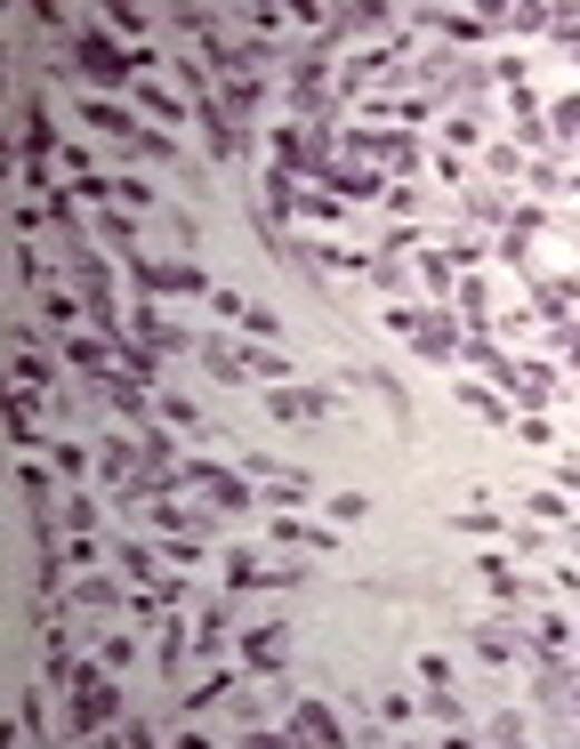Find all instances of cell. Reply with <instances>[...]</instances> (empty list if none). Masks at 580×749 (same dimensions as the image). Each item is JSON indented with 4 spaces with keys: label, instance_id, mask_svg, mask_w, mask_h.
I'll return each instance as SVG.
<instances>
[{
    "label": "cell",
    "instance_id": "1",
    "mask_svg": "<svg viewBox=\"0 0 580 749\" xmlns=\"http://www.w3.org/2000/svg\"><path fill=\"white\" fill-rule=\"evenodd\" d=\"M121 686H114V669L106 661H81V677H73V686H65V733H114L121 726Z\"/></svg>",
    "mask_w": 580,
    "mask_h": 749
},
{
    "label": "cell",
    "instance_id": "2",
    "mask_svg": "<svg viewBox=\"0 0 580 749\" xmlns=\"http://www.w3.org/2000/svg\"><path fill=\"white\" fill-rule=\"evenodd\" d=\"M73 73L97 81V89H138V81H146V57H138V49H121L114 32H97V24H89V32H73Z\"/></svg>",
    "mask_w": 580,
    "mask_h": 749
},
{
    "label": "cell",
    "instance_id": "3",
    "mask_svg": "<svg viewBox=\"0 0 580 749\" xmlns=\"http://www.w3.org/2000/svg\"><path fill=\"white\" fill-rule=\"evenodd\" d=\"M338 154H347V161H371V169H395V178H412V169H420L412 129H347V138H338Z\"/></svg>",
    "mask_w": 580,
    "mask_h": 749
},
{
    "label": "cell",
    "instance_id": "4",
    "mask_svg": "<svg viewBox=\"0 0 580 749\" xmlns=\"http://www.w3.org/2000/svg\"><path fill=\"white\" fill-rule=\"evenodd\" d=\"M129 275H138L154 298H210V290H218V283L201 275L194 258H154V250H138V258H129Z\"/></svg>",
    "mask_w": 580,
    "mask_h": 749
},
{
    "label": "cell",
    "instance_id": "5",
    "mask_svg": "<svg viewBox=\"0 0 580 749\" xmlns=\"http://www.w3.org/2000/svg\"><path fill=\"white\" fill-rule=\"evenodd\" d=\"M234 661H243V677H283V661H291V629H283V621L234 629Z\"/></svg>",
    "mask_w": 580,
    "mask_h": 749
},
{
    "label": "cell",
    "instance_id": "6",
    "mask_svg": "<svg viewBox=\"0 0 580 749\" xmlns=\"http://www.w3.org/2000/svg\"><path fill=\"white\" fill-rule=\"evenodd\" d=\"M194 363L210 371V380H226V387H250L258 380V347H234V338H210V331L194 338Z\"/></svg>",
    "mask_w": 580,
    "mask_h": 749
},
{
    "label": "cell",
    "instance_id": "7",
    "mask_svg": "<svg viewBox=\"0 0 580 749\" xmlns=\"http://www.w3.org/2000/svg\"><path fill=\"white\" fill-rule=\"evenodd\" d=\"M258 403H266V420H283V427H323V420H331V395H323V387H291V380L266 387Z\"/></svg>",
    "mask_w": 580,
    "mask_h": 749
},
{
    "label": "cell",
    "instance_id": "8",
    "mask_svg": "<svg viewBox=\"0 0 580 749\" xmlns=\"http://www.w3.org/2000/svg\"><path fill=\"white\" fill-rule=\"evenodd\" d=\"M412 347H420L427 363H460V355H468V338H460V323H452V306H420Z\"/></svg>",
    "mask_w": 580,
    "mask_h": 749
},
{
    "label": "cell",
    "instance_id": "9",
    "mask_svg": "<svg viewBox=\"0 0 580 749\" xmlns=\"http://www.w3.org/2000/svg\"><path fill=\"white\" fill-rule=\"evenodd\" d=\"M81 121L97 129V138H114V146H129V154L146 146V121L129 114V106H114V97H81Z\"/></svg>",
    "mask_w": 580,
    "mask_h": 749
},
{
    "label": "cell",
    "instance_id": "10",
    "mask_svg": "<svg viewBox=\"0 0 580 749\" xmlns=\"http://www.w3.org/2000/svg\"><path fill=\"white\" fill-rule=\"evenodd\" d=\"M129 338L154 355H194V338L201 331H178V323H161V306H129Z\"/></svg>",
    "mask_w": 580,
    "mask_h": 749
},
{
    "label": "cell",
    "instance_id": "11",
    "mask_svg": "<svg viewBox=\"0 0 580 749\" xmlns=\"http://www.w3.org/2000/svg\"><path fill=\"white\" fill-rule=\"evenodd\" d=\"M338 201H380L387 194V169H371V161H347V154H338V169H331V178H323Z\"/></svg>",
    "mask_w": 580,
    "mask_h": 749
},
{
    "label": "cell",
    "instance_id": "12",
    "mask_svg": "<svg viewBox=\"0 0 580 749\" xmlns=\"http://www.w3.org/2000/svg\"><path fill=\"white\" fill-rule=\"evenodd\" d=\"M266 532H275L283 549H298V556H331V549H338V540H331V524H298L291 507H283V516H266Z\"/></svg>",
    "mask_w": 580,
    "mask_h": 749
},
{
    "label": "cell",
    "instance_id": "13",
    "mask_svg": "<svg viewBox=\"0 0 580 749\" xmlns=\"http://www.w3.org/2000/svg\"><path fill=\"white\" fill-rule=\"evenodd\" d=\"M475 653H484V661H517V653H532V629H517V621H475Z\"/></svg>",
    "mask_w": 580,
    "mask_h": 749
},
{
    "label": "cell",
    "instance_id": "14",
    "mask_svg": "<svg viewBox=\"0 0 580 749\" xmlns=\"http://www.w3.org/2000/svg\"><path fill=\"white\" fill-rule=\"evenodd\" d=\"M452 395L468 403L475 420H492V427H517V403H508L500 387H484V380H452Z\"/></svg>",
    "mask_w": 580,
    "mask_h": 749
},
{
    "label": "cell",
    "instance_id": "15",
    "mask_svg": "<svg viewBox=\"0 0 580 749\" xmlns=\"http://www.w3.org/2000/svg\"><path fill=\"white\" fill-rule=\"evenodd\" d=\"M114 564H121V581H129V589H154V581H161V549H154V540H121Z\"/></svg>",
    "mask_w": 580,
    "mask_h": 749
},
{
    "label": "cell",
    "instance_id": "16",
    "mask_svg": "<svg viewBox=\"0 0 580 749\" xmlns=\"http://www.w3.org/2000/svg\"><path fill=\"white\" fill-rule=\"evenodd\" d=\"M138 467H146V444H138V435H106V452H97V475H106V484H129Z\"/></svg>",
    "mask_w": 580,
    "mask_h": 749
},
{
    "label": "cell",
    "instance_id": "17",
    "mask_svg": "<svg viewBox=\"0 0 580 749\" xmlns=\"http://www.w3.org/2000/svg\"><path fill=\"white\" fill-rule=\"evenodd\" d=\"M347 726H338V709L331 701H298L291 709V741H338Z\"/></svg>",
    "mask_w": 580,
    "mask_h": 749
},
{
    "label": "cell",
    "instance_id": "18",
    "mask_svg": "<svg viewBox=\"0 0 580 749\" xmlns=\"http://www.w3.org/2000/svg\"><path fill=\"white\" fill-rule=\"evenodd\" d=\"M420 709H427V718H435L443 733H452V741H468V733H475V726H468V701H460L452 686H427V693H420Z\"/></svg>",
    "mask_w": 580,
    "mask_h": 749
},
{
    "label": "cell",
    "instance_id": "19",
    "mask_svg": "<svg viewBox=\"0 0 580 749\" xmlns=\"http://www.w3.org/2000/svg\"><path fill=\"white\" fill-rule=\"evenodd\" d=\"M65 604H73V612H129V589L121 581H106V572H89V581H73V597H65Z\"/></svg>",
    "mask_w": 580,
    "mask_h": 749
},
{
    "label": "cell",
    "instance_id": "20",
    "mask_svg": "<svg viewBox=\"0 0 580 749\" xmlns=\"http://www.w3.org/2000/svg\"><path fill=\"white\" fill-rule=\"evenodd\" d=\"M475 572H484V581H492V597H500L508 612H524V604H532V581H517V564H508V556H484Z\"/></svg>",
    "mask_w": 580,
    "mask_h": 749
},
{
    "label": "cell",
    "instance_id": "21",
    "mask_svg": "<svg viewBox=\"0 0 580 749\" xmlns=\"http://www.w3.org/2000/svg\"><path fill=\"white\" fill-rule=\"evenodd\" d=\"M89 234H97V243H106V250L138 258V218H129V210H97V218H89Z\"/></svg>",
    "mask_w": 580,
    "mask_h": 749
},
{
    "label": "cell",
    "instance_id": "22",
    "mask_svg": "<svg viewBox=\"0 0 580 749\" xmlns=\"http://www.w3.org/2000/svg\"><path fill=\"white\" fill-rule=\"evenodd\" d=\"M49 154H57V121H49L41 97H32L24 106V161H49Z\"/></svg>",
    "mask_w": 580,
    "mask_h": 749
},
{
    "label": "cell",
    "instance_id": "23",
    "mask_svg": "<svg viewBox=\"0 0 580 749\" xmlns=\"http://www.w3.org/2000/svg\"><path fill=\"white\" fill-rule=\"evenodd\" d=\"M452 532H468V540H500V532H517V516H492V507H452Z\"/></svg>",
    "mask_w": 580,
    "mask_h": 749
},
{
    "label": "cell",
    "instance_id": "24",
    "mask_svg": "<svg viewBox=\"0 0 580 749\" xmlns=\"http://www.w3.org/2000/svg\"><path fill=\"white\" fill-rule=\"evenodd\" d=\"M460 210H468L475 226H508V210H517V201H500V194H484V186H460Z\"/></svg>",
    "mask_w": 580,
    "mask_h": 749
},
{
    "label": "cell",
    "instance_id": "25",
    "mask_svg": "<svg viewBox=\"0 0 580 749\" xmlns=\"http://www.w3.org/2000/svg\"><path fill=\"white\" fill-rule=\"evenodd\" d=\"M129 106H146L154 121H194V106H178V97H169V89H154V81H138V89H129Z\"/></svg>",
    "mask_w": 580,
    "mask_h": 749
},
{
    "label": "cell",
    "instance_id": "26",
    "mask_svg": "<svg viewBox=\"0 0 580 749\" xmlns=\"http://www.w3.org/2000/svg\"><path fill=\"white\" fill-rule=\"evenodd\" d=\"M114 210H129V218H154V210H161V194H154L146 178H114Z\"/></svg>",
    "mask_w": 580,
    "mask_h": 749
},
{
    "label": "cell",
    "instance_id": "27",
    "mask_svg": "<svg viewBox=\"0 0 580 749\" xmlns=\"http://www.w3.org/2000/svg\"><path fill=\"white\" fill-rule=\"evenodd\" d=\"M524 516H532V524H564V516H572V500H564L557 484H549V492H524Z\"/></svg>",
    "mask_w": 580,
    "mask_h": 749
},
{
    "label": "cell",
    "instance_id": "28",
    "mask_svg": "<svg viewBox=\"0 0 580 749\" xmlns=\"http://www.w3.org/2000/svg\"><path fill=\"white\" fill-rule=\"evenodd\" d=\"M355 387H363V395H387V412H395V420H412V403H403V387L387 380V371H355Z\"/></svg>",
    "mask_w": 580,
    "mask_h": 749
},
{
    "label": "cell",
    "instance_id": "29",
    "mask_svg": "<svg viewBox=\"0 0 580 749\" xmlns=\"http://www.w3.org/2000/svg\"><path fill=\"white\" fill-rule=\"evenodd\" d=\"M420 275H427V283H435L443 298H452V275H460V266H452V250H443V243H435V250L420 243Z\"/></svg>",
    "mask_w": 580,
    "mask_h": 749
},
{
    "label": "cell",
    "instance_id": "30",
    "mask_svg": "<svg viewBox=\"0 0 580 749\" xmlns=\"http://www.w3.org/2000/svg\"><path fill=\"white\" fill-rule=\"evenodd\" d=\"M443 250H452V266H460V275H468V266H484V258H492V243H484V234H468V226H460V234H452Z\"/></svg>",
    "mask_w": 580,
    "mask_h": 749
},
{
    "label": "cell",
    "instance_id": "31",
    "mask_svg": "<svg viewBox=\"0 0 580 749\" xmlns=\"http://www.w3.org/2000/svg\"><path fill=\"white\" fill-rule=\"evenodd\" d=\"M17 733H24V741L49 733V693H24V701H17Z\"/></svg>",
    "mask_w": 580,
    "mask_h": 749
},
{
    "label": "cell",
    "instance_id": "32",
    "mask_svg": "<svg viewBox=\"0 0 580 749\" xmlns=\"http://www.w3.org/2000/svg\"><path fill=\"white\" fill-rule=\"evenodd\" d=\"M226 693H234V669H210V677H201V686L186 693V709H218Z\"/></svg>",
    "mask_w": 580,
    "mask_h": 749
},
{
    "label": "cell",
    "instance_id": "33",
    "mask_svg": "<svg viewBox=\"0 0 580 749\" xmlns=\"http://www.w3.org/2000/svg\"><path fill=\"white\" fill-rule=\"evenodd\" d=\"M97 661H106V669L121 677L129 661H138V629H121V637H106V644H97Z\"/></svg>",
    "mask_w": 580,
    "mask_h": 749
},
{
    "label": "cell",
    "instance_id": "34",
    "mask_svg": "<svg viewBox=\"0 0 580 749\" xmlns=\"http://www.w3.org/2000/svg\"><path fill=\"white\" fill-rule=\"evenodd\" d=\"M161 420H169V427H186V435H210V427H201V412H194L186 395H161Z\"/></svg>",
    "mask_w": 580,
    "mask_h": 749
},
{
    "label": "cell",
    "instance_id": "35",
    "mask_svg": "<svg viewBox=\"0 0 580 749\" xmlns=\"http://www.w3.org/2000/svg\"><path fill=\"white\" fill-rule=\"evenodd\" d=\"M323 507H331V524H363V516H371V500H363V492H331Z\"/></svg>",
    "mask_w": 580,
    "mask_h": 749
},
{
    "label": "cell",
    "instance_id": "36",
    "mask_svg": "<svg viewBox=\"0 0 580 749\" xmlns=\"http://www.w3.org/2000/svg\"><path fill=\"white\" fill-rule=\"evenodd\" d=\"M549 138H564V146H580V97H564V106L549 114Z\"/></svg>",
    "mask_w": 580,
    "mask_h": 749
},
{
    "label": "cell",
    "instance_id": "37",
    "mask_svg": "<svg viewBox=\"0 0 580 749\" xmlns=\"http://www.w3.org/2000/svg\"><path fill=\"white\" fill-rule=\"evenodd\" d=\"M17 387H32V395H41V387H49V363H41V355H32V347H17Z\"/></svg>",
    "mask_w": 580,
    "mask_h": 749
},
{
    "label": "cell",
    "instance_id": "38",
    "mask_svg": "<svg viewBox=\"0 0 580 749\" xmlns=\"http://www.w3.org/2000/svg\"><path fill=\"white\" fill-rule=\"evenodd\" d=\"M97 524V500L89 492H65V532H89Z\"/></svg>",
    "mask_w": 580,
    "mask_h": 749
},
{
    "label": "cell",
    "instance_id": "39",
    "mask_svg": "<svg viewBox=\"0 0 580 749\" xmlns=\"http://www.w3.org/2000/svg\"><path fill=\"white\" fill-rule=\"evenodd\" d=\"M443 138H452V146H475V138H484V114H452V121H443Z\"/></svg>",
    "mask_w": 580,
    "mask_h": 749
},
{
    "label": "cell",
    "instance_id": "40",
    "mask_svg": "<svg viewBox=\"0 0 580 749\" xmlns=\"http://www.w3.org/2000/svg\"><path fill=\"white\" fill-rule=\"evenodd\" d=\"M508 435H517V444H532V452H549V444H557V435H549V420H532V412H524L517 427H508Z\"/></svg>",
    "mask_w": 580,
    "mask_h": 749
},
{
    "label": "cell",
    "instance_id": "41",
    "mask_svg": "<svg viewBox=\"0 0 580 749\" xmlns=\"http://www.w3.org/2000/svg\"><path fill=\"white\" fill-rule=\"evenodd\" d=\"M57 475H65V484H81V475H89V452H81V444H57Z\"/></svg>",
    "mask_w": 580,
    "mask_h": 749
},
{
    "label": "cell",
    "instance_id": "42",
    "mask_svg": "<svg viewBox=\"0 0 580 749\" xmlns=\"http://www.w3.org/2000/svg\"><path fill=\"white\" fill-rule=\"evenodd\" d=\"M420 686H452V653H420Z\"/></svg>",
    "mask_w": 580,
    "mask_h": 749
},
{
    "label": "cell",
    "instance_id": "43",
    "mask_svg": "<svg viewBox=\"0 0 580 749\" xmlns=\"http://www.w3.org/2000/svg\"><path fill=\"white\" fill-rule=\"evenodd\" d=\"M17 275H24V283H49V258L32 250V243H24V250H17Z\"/></svg>",
    "mask_w": 580,
    "mask_h": 749
},
{
    "label": "cell",
    "instance_id": "44",
    "mask_svg": "<svg viewBox=\"0 0 580 749\" xmlns=\"http://www.w3.org/2000/svg\"><path fill=\"white\" fill-rule=\"evenodd\" d=\"M371 283H380V290H403V258H371Z\"/></svg>",
    "mask_w": 580,
    "mask_h": 749
},
{
    "label": "cell",
    "instance_id": "45",
    "mask_svg": "<svg viewBox=\"0 0 580 749\" xmlns=\"http://www.w3.org/2000/svg\"><path fill=\"white\" fill-rule=\"evenodd\" d=\"M484 741H524V718H517V709H508V718H492Z\"/></svg>",
    "mask_w": 580,
    "mask_h": 749
},
{
    "label": "cell",
    "instance_id": "46",
    "mask_svg": "<svg viewBox=\"0 0 580 749\" xmlns=\"http://www.w3.org/2000/svg\"><path fill=\"white\" fill-rule=\"evenodd\" d=\"M557 355H564V363H572V380H580V331H572V338H564V347H557Z\"/></svg>",
    "mask_w": 580,
    "mask_h": 749
},
{
    "label": "cell",
    "instance_id": "47",
    "mask_svg": "<svg viewBox=\"0 0 580 749\" xmlns=\"http://www.w3.org/2000/svg\"><path fill=\"white\" fill-rule=\"evenodd\" d=\"M572 186H580V169H572Z\"/></svg>",
    "mask_w": 580,
    "mask_h": 749
},
{
    "label": "cell",
    "instance_id": "48",
    "mask_svg": "<svg viewBox=\"0 0 580 749\" xmlns=\"http://www.w3.org/2000/svg\"><path fill=\"white\" fill-rule=\"evenodd\" d=\"M572 57H580V41H572Z\"/></svg>",
    "mask_w": 580,
    "mask_h": 749
}]
</instances>
